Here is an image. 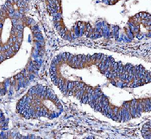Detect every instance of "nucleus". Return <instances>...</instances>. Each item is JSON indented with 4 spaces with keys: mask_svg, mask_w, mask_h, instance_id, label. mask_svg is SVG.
Segmentation results:
<instances>
[{
    "mask_svg": "<svg viewBox=\"0 0 151 139\" xmlns=\"http://www.w3.org/2000/svg\"><path fill=\"white\" fill-rule=\"evenodd\" d=\"M54 101L61 105L54 92L43 86L37 85L30 88L28 92L18 101L17 110L25 118L55 117V112L46 105L49 101Z\"/></svg>",
    "mask_w": 151,
    "mask_h": 139,
    "instance_id": "1",
    "label": "nucleus"
},
{
    "mask_svg": "<svg viewBox=\"0 0 151 139\" xmlns=\"http://www.w3.org/2000/svg\"><path fill=\"white\" fill-rule=\"evenodd\" d=\"M142 136L145 138H150V123H146L142 129Z\"/></svg>",
    "mask_w": 151,
    "mask_h": 139,
    "instance_id": "2",
    "label": "nucleus"
}]
</instances>
